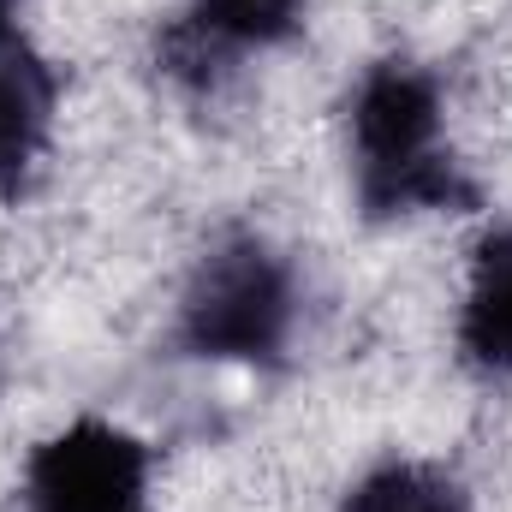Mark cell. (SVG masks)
Masks as SVG:
<instances>
[{"instance_id":"ba28073f","label":"cell","mask_w":512,"mask_h":512,"mask_svg":"<svg viewBox=\"0 0 512 512\" xmlns=\"http://www.w3.org/2000/svg\"><path fill=\"white\" fill-rule=\"evenodd\" d=\"M18 6H24V0H0V36L18 30Z\"/></svg>"},{"instance_id":"5b68a950","label":"cell","mask_w":512,"mask_h":512,"mask_svg":"<svg viewBox=\"0 0 512 512\" xmlns=\"http://www.w3.org/2000/svg\"><path fill=\"white\" fill-rule=\"evenodd\" d=\"M60 131V66L24 30L0 36V203L24 197Z\"/></svg>"},{"instance_id":"6da1fadb","label":"cell","mask_w":512,"mask_h":512,"mask_svg":"<svg viewBox=\"0 0 512 512\" xmlns=\"http://www.w3.org/2000/svg\"><path fill=\"white\" fill-rule=\"evenodd\" d=\"M340 143L352 209L370 227H411L483 209V185L453 143L447 90L411 54H382L352 78Z\"/></svg>"},{"instance_id":"3957f363","label":"cell","mask_w":512,"mask_h":512,"mask_svg":"<svg viewBox=\"0 0 512 512\" xmlns=\"http://www.w3.org/2000/svg\"><path fill=\"white\" fill-rule=\"evenodd\" d=\"M24 512H155V453L114 417H72L30 447Z\"/></svg>"},{"instance_id":"52a82bcc","label":"cell","mask_w":512,"mask_h":512,"mask_svg":"<svg viewBox=\"0 0 512 512\" xmlns=\"http://www.w3.org/2000/svg\"><path fill=\"white\" fill-rule=\"evenodd\" d=\"M340 512H477V507H471V489L447 465L387 453L340 489Z\"/></svg>"},{"instance_id":"7a4b0ae2","label":"cell","mask_w":512,"mask_h":512,"mask_svg":"<svg viewBox=\"0 0 512 512\" xmlns=\"http://www.w3.org/2000/svg\"><path fill=\"white\" fill-rule=\"evenodd\" d=\"M298 328H304L298 262L251 227L209 239L173 304L179 358L221 370H280L298 346Z\"/></svg>"},{"instance_id":"8992f818","label":"cell","mask_w":512,"mask_h":512,"mask_svg":"<svg viewBox=\"0 0 512 512\" xmlns=\"http://www.w3.org/2000/svg\"><path fill=\"white\" fill-rule=\"evenodd\" d=\"M453 352L477 382H512V221L483 227L465 251Z\"/></svg>"},{"instance_id":"277c9868","label":"cell","mask_w":512,"mask_h":512,"mask_svg":"<svg viewBox=\"0 0 512 512\" xmlns=\"http://www.w3.org/2000/svg\"><path fill=\"white\" fill-rule=\"evenodd\" d=\"M304 6L310 0H179V24L161 36V66L191 96H209L245 54L286 48L304 30Z\"/></svg>"}]
</instances>
